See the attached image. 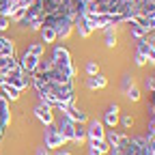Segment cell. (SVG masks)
<instances>
[{
	"mask_svg": "<svg viewBox=\"0 0 155 155\" xmlns=\"http://www.w3.org/2000/svg\"><path fill=\"white\" fill-rule=\"evenodd\" d=\"M52 65H54V69H58L63 75H67V78H73L78 75V69L73 67V63H71V54H69V50L65 48V45H54V52H52Z\"/></svg>",
	"mask_w": 155,
	"mask_h": 155,
	"instance_id": "6da1fadb",
	"label": "cell"
},
{
	"mask_svg": "<svg viewBox=\"0 0 155 155\" xmlns=\"http://www.w3.org/2000/svg\"><path fill=\"white\" fill-rule=\"evenodd\" d=\"M43 24L54 28L58 41H65V39H69V35H71V30H73V19H71V17H65V15L43 17Z\"/></svg>",
	"mask_w": 155,
	"mask_h": 155,
	"instance_id": "7a4b0ae2",
	"label": "cell"
},
{
	"mask_svg": "<svg viewBox=\"0 0 155 155\" xmlns=\"http://www.w3.org/2000/svg\"><path fill=\"white\" fill-rule=\"evenodd\" d=\"M67 144V140L61 136L56 123L54 125H45V131H43V147H48L50 151H56V149H63Z\"/></svg>",
	"mask_w": 155,
	"mask_h": 155,
	"instance_id": "3957f363",
	"label": "cell"
},
{
	"mask_svg": "<svg viewBox=\"0 0 155 155\" xmlns=\"http://www.w3.org/2000/svg\"><path fill=\"white\" fill-rule=\"evenodd\" d=\"M106 140V125L97 119H88L86 125V142H101Z\"/></svg>",
	"mask_w": 155,
	"mask_h": 155,
	"instance_id": "277c9868",
	"label": "cell"
},
{
	"mask_svg": "<svg viewBox=\"0 0 155 155\" xmlns=\"http://www.w3.org/2000/svg\"><path fill=\"white\" fill-rule=\"evenodd\" d=\"M5 82L11 84V86H15V88H19V91H24V88L30 86V75H28L26 71H22L19 67H15L13 71L7 73V80H5Z\"/></svg>",
	"mask_w": 155,
	"mask_h": 155,
	"instance_id": "5b68a950",
	"label": "cell"
},
{
	"mask_svg": "<svg viewBox=\"0 0 155 155\" xmlns=\"http://www.w3.org/2000/svg\"><path fill=\"white\" fill-rule=\"evenodd\" d=\"M32 112H35L37 119L43 123V127H45V125H54V123H56L54 108H52L50 104H45V101H39V104L35 106V110H32Z\"/></svg>",
	"mask_w": 155,
	"mask_h": 155,
	"instance_id": "8992f818",
	"label": "cell"
},
{
	"mask_svg": "<svg viewBox=\"0 0 155 155\" xmlns=\"http://www.w3.org/2000/svg\"><path fill=\"white\" fill-rule=\"evenodd\" d=\"M39 61H41L39 56H32V54H28V52H24L22 56L17 58V63H19V69H22V71H26L28 75H32V73L37 71V67H39Z\"/></svg>",
	"mask_w": 155,
	"mask_h": 155,
	"instance_id": "52a82bcc",
	"label": "cell"
},
{
	"mask_svg": "<svg viewBox=\"0 0 155 155\" xmlns=\"http://www.w3.org/2000/svg\"><path fill=\"white\" fill-rule=\"evenodd\" d=\"M65 116H67V119H71L73 123H88V114L84 112V110H80V108H75V104H67L63 110H61Z\"/></svg>",
	"mask_w": 155,
	"mask_h": 155,
	"instance_id": "ba28073f",
	"label": "cell"
},
{
	"mask_svg": "<svg viewBox=\"0 0 155 155\" xmlns=\"http://www.w3.org/2000/svg\"><path fill=\"white\" fill-rule=\"evenodd\" d=\"M119 112H121V106L119 104H110L108 108H106V112H104V125L106 127H110V129H114L116 125H119Z\"/></svg>",
	"mask_w": 155,
	"mask_h": 155,
	"instance_id": "9c48e42d",
	"label": "cell"
},
{
	"mask_svg": "<svg viewBox=\"0 0 155 155\" xmlns=\"http://www.w3.org/2000/svg\"><path fill=\"white\" fill-rule=\"evenodd\" d=\"M56 127H58V131H61V136H63V138H65L67 142H71V138H73V129H75V123H73L71 119H67V116L63 114L61 119H58Z\"/></svg>",
	"mask_w": 155,
	"mask_h": 155,
	"instance_id": "30bf717a",
	"label": "cell"
},
{
	"mask_svg": "<svg viewBox=\"0 0 155 155\" xmlns=\"http://www.w3.org/2000/svg\"><path fill=\"white\" fill-rule=\"evenodd\" d=\"M15 67H19V63H17L15 56H2V58H0V82L7 80V73L13 71Z\"/></svg>",
	"mask_w": 155,
	"mask_h": 155,
	"instance_id": "8fae6325",
	"label": "cell"
},
{
	"mask_svg": "<svg viewBox=\"0 0 155 155\" xmlns=\"http://www.w3.org/2000/svg\"><path fill=\"white\" fill-rule=\"evenodd\" d=\"M73 28H75V32L78 35H80V39H88L91 37V26H88V22H86V19L80 15V13H78L75 15V19H73Z\"/></svg>",
	"mask_w": 155,
	"mask_h": 155,
	"instance_id": "7c38bea8",
	"label": "cell"
},
{
	"mask_svg": "<svg viewBox=\"0 0 155 155\" xmlns=\"http://www.w3.org/2000/svg\"><path fill=\"white\" fill-rule=\"evenodd\" d=\"M106 86H108V78L104 73H95V75L86 78V88H91V91H99V88H106Z\"/></svg>",
	"mask_w": 155,
	"mask_h": 155,
	"instance_id": "4fadbf2b",
	"label": "cell"
},
{
	"mask_svg": "<svg viewBox=\"0 0 155 155\" xmlns=\"http://www.w3.org/2000/svg\"><path fill=\"white\" fill-rule=\"evenodd\" d=\"M39 35H41V43L43 45H52V43H56L58 41V37H56V32H54V28L52 26H41L39 28Z\"/></svg>",
	"mask_w": 155,
	"mask_h": 155,
	"instance_id": "5bb4252c",
	"label": "cell"
},
{
	"mask_svg": "<svg viewBox=\"0 0 155 155\" xmlns=\"http://www.w3.org/2000/svg\"><path fill=\"white\" fill-rule=\"evenodd\" d=\"M2 56H15V43L11 41L9 37L0 35V58Z\"/></svg>",
	"mask_w": 155,
	"mask_h": 155,
	"instance_id": "9a60e30c",
	"label": "cell"
},
{
	"mask_svg": "<svg viewBox=\"0 0 155 155\" xmlns=\"http://www.w3.org/2000/svg\"><path fill=\"white\" fill-rule=\"evenodd\" d=\"M0 93H2L9 101H17L19 97H22V91L15 88V86H11V84H7V82H2V86H0Z\"/></svg>",
	"mask_w": 155,
	"mask_h": 155,
	"instance_id": "2e32d148",
	"label": "cell"
},
{
	"mask_svg": "<svg viewBox=\"0 0 155 155\" xmlns=\"http://www.w3.org/2000/svg\"><path fill=\"white\" fill-rule=\"evenodd\" d=\"M125 138H127L125 131H114V129L106 131V144H108V147H116L119 142H123Z\"/></svg>",
	"mask_w": 155,
	"mask_h": 155,
	"instance_id": "e0dca14e",
	"label": "cell"
},
{
	"mask_svg": "<svg viewBox=\"0 0 155 155\" xmlns=\"http://www.w3.org/2000/svg\"><path fill=\"white\" fill-rule=\"evenodd\" d=\"M108 151H110V147L106 144V140H101V142H88V149H86L88 155H108Z\"/></svg>",
	"mask_w": 155,
	"mask_h": 155,
	"instance_id": "ac0fdd59",
	"label": "cell"
},
{
	"mask_svg": "<svg viewBox=\"0 0 155 155\" xmlns=\"http://www.w3.org/2000/svg\"><path fill=\"white\" fill-rule=\"evenodd\" d=\"M134 24H138V26H142L149 35L155 30V17H136V19H131Z\"/></svg>",
	"mask_w": 155,
	"mask_h": 155,
	"instance_id": "d6986e66",
	"label": "cell"
},
{
	"mask_svg": "<svg viewBox=\"0 0 155 155\" xmlns=\"http://www.w3.org/2000/svg\"><path fill=\"white\" fill-rule=\"evenodd\" d=\"M71 142H86V127L82 125V123H75V129H73V138H71Z\"/></svg>",
	"mask_w": 155,
	"mask_h": 155,
	"instance_id": "ffe728a7",
	"label": "cell"
},
{
	"mask_svg": "<svg viewBox=\"0 0 155 155\" xmlns=\"http://www.w3.org/2000/svg\"><path fill=\"white\" fill-rule=\"evenodd\" d=\"M24 52H28V54H32V56H39L41 58L43 56V52H45V45L41 43V41H32V43H28L26 45V50Z\"/></svg>",
	"mask_w": 155,
	"mask_h": 155,
	"instance_id": "44dd1931",
	"label": "cell"
},
{
	"mask_svg": "<svg viewBox=\"0 0 155 155\" xmlns=\"http://www.w3.org/2000/svg\"><path fill=\"white\" fill-rule=\"evenodd\" d=\"M129 32H131V37L136 39V41H138V39H144L149 32L142 28V26H138V24H134V22H129Z\"/></svg>",
	"mask_w": 155,
	"mask_h": 155,
	"instance_id": "7402d4cb",
	"label": "cell"
},
{
	"mask_svg": "<svg viewBox=\"0 0 155 155\" xmlns=\"http://www.w3.org/2000/svg\"><path fill=\"white\" fill-rule=\"evenodd\" d=\"M106 48H116V32L114 28H106Z\"/></svg>",
	"mask_w": 155,
	"mask_h": 155,
	"instance_id": "603a6c76",
	"label": "cell"
},
{
	"mask_svg": "<svg viewBox=\"0 0 155 155\" xmlns=\"http://www.w3.org/2000/svg\"><path fill=\"white\" fill-rule=\"evenodd\" d=\"M125 97H127L129 101H140V88L134 84L131 88H127V91H125Z\"/></svg>",
	"mask_w": 155,
	"mask_h": 155,
	"instance_id": "cb8c5ba5",
	"label": "cell"
},
{
	"mask_svg": "<svg viewBox=\"0 0 155 155\" xmlns=\"http://www.w3.org/2000/svg\"><path fill=\"white\" fill-rule=\"evenodd\" d=\"M136 82H134V75H129V73H125L123 75V80H121V88H123V93L127 91V88H131Z\"/></svg>",
	"mask_w": 155,
	"mask_h": 155,
	"instance_id": "d4e9b609",
	"label": "cell"
},
{
	"mask_svg": "<svg viewBox=\"0 0 155 155\" xmlns=\"http://www.w3.org/2000/svg\"><path fill=\"white\" fill-rule=\"evenodd\" d=\"M95 73H99V63H97V61H88L86 63V75H95Z\"/></svg>",
	"mask_w": 155,
	"mask_h": 155,
	"instance_id": "484cf974",
	"label": "cell"
},
{
	"mask_svg": "<svg viewBox=\"0 0 155 155\" xmlns=\"http://www.w3.org/2000/svg\"><path fill=\"white\" fill-rule=\"evenodd\" d=\"M119 121H121V125H123L125 129H129V127L134 125V116H131V114H123V116H119Z\"/></svg>",
	"mask_w": 155,
	"mask_h": 155,
	"instance_id": "4316f807",
	"label": "cell"
},
{
	"mask_svg": "<svg viewBox=\"0 0 155 155\" xmlns=\"http://www.w3.org/2000/svg\"><path fill=\"white\" fill-rule=\"evenodd\" d=\"M134 65H136V67H144V65H147V58H144L142 54H138V52H134Z\"/></svg>",
	"mask_w": 155,
	"mask_h": 155,
	"instance_id": "83f0119b",
	"label": "cell"
},
{
	"mask_svg": "<svg viewBox=\"0 0 155 155\" xmlns=\"http://www.w3.org/2000/svg\"><path fill=\"white\" fill-rule=\"evenodd\" d=\"M7 28H11V17L0 15V30H7Z\"/></svg>",
	"mask_w": 155,
	"mask_h": 155,
	"instance_id": "f1b7e54d",
	"label": "cell"
},
{
	"mask_svg": "<svg viewBox=\"0 0 155 155\" xmlns=\"http://www.w3.org/2000/svg\"><path fill=\"white\" fill-rule=\"evenodd\" d=\"M147 136H149V138H155V119H151L149 121V125H147Z\"/></svg>",
	"mask_w": 155,
	"mask_h": 155,
	"instance_id": "f546056e",
	"label": "cell"
},
{
	"mask_svg": "<svg viewBox=\"0 0 155 155\" xmlns=\"http://www.w3.org/2000/svg\"><path fill=\"white\" fill-rule=\"evenodd\" d=\"M35 155H52V151H50L48 147H37V151H35Z\"/></svg>",
	"mask_w": 155,
	"mask_h": 155,
	"instance_id": "4dcf8cb0",
	"label": "cell"
},
{
	"mask_svg": "<svg viewBox=\"0 0 155 155\" xmlns=\"http://www.w3.org/2000/svg\"><path fill=\"white\" fill-rule=\"evenodd\" d=\"M52 155H73V153H71V151H65V149H56Z\"/></svg>",
	"mask_w": 155,
	"mask_h": 155,
	"instance_id": "1f68e13d",
	"label": "cell"
},
{
	"mask_svg": "<svg viewBox=\"0 0 155 155\" xmlns=\"http://www.w3.org/2000/svg\"><path fill=\"white\" fill-rule=\"evenodd\" d=\"M0 86H2V82H0Z\"/></svg>",
	"mask_w": 155,
	"mask_h": 155,
	"instance_id": "d6a6232c",
	"label": "cell"
}]
</instances>
